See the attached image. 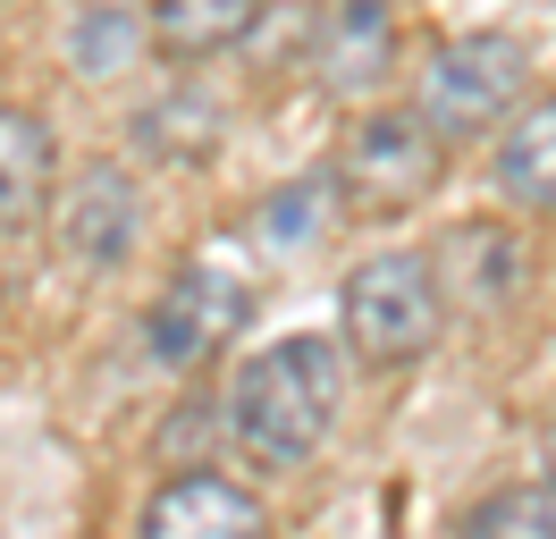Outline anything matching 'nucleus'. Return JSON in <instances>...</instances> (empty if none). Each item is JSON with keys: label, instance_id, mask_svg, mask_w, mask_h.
<instances>
[{"label": "nucleus", "instance_id": "nucleus-5", "mask_svg": "<svg viewBox=\"0 0 556 539\" xmlns=\"http://www.w3.org/2000/svg\"><path fill=\"white\" fill-rule=\"evenodd\" d=\"M439 168H447V143L421 127L414 110H371V118L346 135L329 186H338V202H354V211L396 220V211H414V202L439 195Z\"/></svg>", "mask_w": 556, "mask_h": 539}, {"label": "nucleus", "instance_id": "nucleus-12", "mask_svg": "<svg viewBox=\"0 0 556 539\" xmlns=\"http://www.w3.org/2000/svg\"><path fill=\"white\" fill-rule=\"evenodd\" d=\"M219 127H228V110L211 93H169V101H152L136 118V135L161 152V161H211V152H219Z\"/></svg>", "mask_w": 556, "mask_h": 539}, {"label": "nucleus", "instance_id": "nucleus-13", "mask_svg": "<svg viewBox=\"0 0 556 539\" xmlns=\"http://www.w3.org/2000/svg\"><path fill=\"white\" fill-rule=\"evenodd\" d=\"M455 539H556V480H515V489H489Z\"/></svg>", "mask_w": 556, "mask_h": 539}, {"label": "nucleus", "instance_id": "nucleus-4", "mask_svg": "<svg viewBox=\"0 0 556 539\" xmlns=\"http://www.w3.org/2000/svg\"><path fill=\"white\" fill-rule=\"evenodd\" d=\"M244 312H253V278L237 270V253H194L143 312V354L161 371H194L244 329Z\"/></svg>", "mask_w": 556, "mask_h": 539}, {"label": "nucleus", "instance_id": "nucleus-3", "mask_svg": "<svg viewBox=\"0 0 556 539\" xmlns=\"http://www.w3.org/2000/svg\"><path fill=\"white\" fill-rule=\"evenodd\" d=\"M522 93H531V51H522L515 34H455V42H439L430 67H421L414 118L439 135V143H455V135L506 127L522 110Z\"/></svg>", "mask_w": 556, "mask_h": 539}, {"label": "nucleus", "instance_id": "nucleus-17", "mask_svg": "<svg viewBox=\"0 0 556 539\" xmlns=\"http://www.w3.org/2000/svg\"><path fill=\"white\" fill-rule=\"evenodd\" d=\"M363 9H388V17H396V0H363Z\"/></svg>", "mask_w": 556, "mask_h": 539}, {"label": "nucleus", "instance_id": "nucleus-14", "mask_svg": "<svg viewBox=\"0 0 556 539\" xmlns=\"http://www.w3.org/2000/svg\"><path fill=\"white\" fill-rule=\"evenodd\" d=\"M329 220H338V186H329V177H295V186H278V195L262 202V245L295 253V245H313Z\"/></svg>", "mask_w": 556, "mask_h": 539}, {"label": "nucleus", "instance_id": "nucleus-15", "mask_svg": "<svg viewBox=\"0 0 556 539\" xmlns=\"http://www.w3.org/2000/svg\"><path fill=\"white\" fill-rule=\"evenodd\" d=\"M127 42H136V17H127L118 0H102L93 17H76V67H85V76H118V67H127Z\"/></svg>", "mask_w": 556, "mask_h": 539}, {"label": "nucleus", "instance_id": "nucleus-10", "mask_svg": "<svg viewBox=\"0 0 556 539\" xmlns=\"http://www.w3.org/2000/svg\"><path fill=\"white\" fill-rule=\"evenodd\" d=\"M497 195L522 220H556V101H531L497 135Z\"/></svg>", "mask_w": 556, "mask_h": 539}, {"label": "nucleus", "instance_id": "nucleus-9", "mask_svg": "<svg viewBox=\"0 0 556 539\" xmlns=\"http://www.w3.org/2000/svg\"><path fill=\"white\" fill-rule=\"evenodd\" d=\"M51 177H60L51 127H42L26 101L0 93V236L42 228V211H51Z\"/></svg>", "mask_w": 556, "mask_h": 539}, {"label": "nucleus", "instance_id": "nucleus-16", "mask_svg": "<svg viewBox=\"0 0 556 539\" xmlns=\"http://www.w3.org/2000/svg\"><path fill=\"white\" fill-rule=\"evenodd\" d=\"M540 455H548V480H556V422H548V447H540Z\"/></svg>", "mask_w": 556, "mask_h": 539}, {"label": "nucleus", "instance_id": "nucleus-6", "mask_svg": "<svg viewBox=\"0 0 556 539\" xmlns=\"http://www.w3.org/2000/svg\"><path fill=\"white\" fill-rule=\"evenodd\" d=\"M42 220L60 236V262L68 270H118L136 253V236H143V186L118 161H85L68 186L51 195Z\"/></svg>", "mask_w": 556, "mask_h": 539}, {"label": "nucleus", "instance_id": "nucleus-8", "mask_svg": "<svg viewBox=\"0 0 556 539\" xmlns=\"http://www.w3.org/2000/svg\"><path fill=\"white\" fill-rule=\"evenodd\" d=\"M313 76L320 93L363 101L396 76V17L388 9H363V0H329L313 26Z\"/></svg>", "mask_w": 556, "mask_h": 539}, {"label": "nucleus", "instance_id": "nucleus-7", "mask_svg": "<svg viewBox=\"0 0 556 539\" xmlns=\"http://www.w3.org/2000/svg\"><path fill=\"white\" fill-rule=\"evenodd\" d=\"M143 539H270V505L228 472H177L143 505Z\"/></svg>", "mask_w": 556, "mask_h": 539}, {"label": "nucleus", "instance_id": "nucleus-1", "mask_svg": "<svg viewBox=\"0 0 556 539\" xmlns=\"http://www.w3.org/2000/svg\"><path fill=\"white\" fill-rule=\"evenodd\" d=\"M338 404H346V346L304 329V337L262 346V354L237 371V388H228V430H237V447L253 464L295 472V464H313L320 447H329Z\"/></svg>", "mask_w": 556, "mask_h": 539}, {"label": "nucleus", "instance_id": "nucleus-11", "mask_svg": "<svg viewBox=\"0 0 556 539\" xmlns=\"http://www.w3.org/2000/svg\"><path fill=\"white\" fill-rule=\"evenodd\" d=\"M262 26V0H152V51L161 60H219Z\"/></svg>", "mask_w": 556, "mask_h": 539}, {"label": "nucleus", "instance_id": "nucleus-2", "mask_svg": "<svg viewBox=\"0 0 556 539\" xmlns=\"http://www.w3.org/2000/svg\"><path fill=\"white\" fill-rule=\"evenodd\" d=\"M338 321H346V346L363 363H421L439 329H447V287H439V262L430 253H371V262L346 270L338 287Z\"/></svg>", "mask_w": 556, "mask_h": 539}]
</instances>
